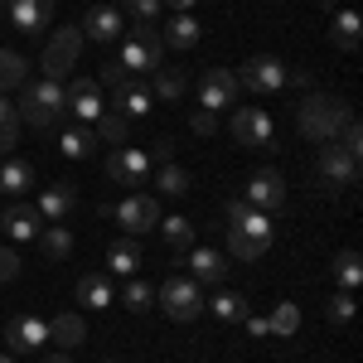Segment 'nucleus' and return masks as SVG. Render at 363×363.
I'll use <instances>...</instances> for the list:
<instances>
[{"instance_id":"obj_1","label":"nucleus","mask_w":363,"mask_h":363,"mask_svg":"<svg viewBox=\"0 0 363 363\" xmlns=\"http://www.w3.org/2000/svg\"><path fill=\"white\" fill-rule=\"evenodd\" d=\"M349 102L344 97H330V92H310L306 102H301V112H296V131L306 140H335L344 131V121H349Z\"/></svg>"},{"instance_id":"obj_2","label":"nucleus","mask_w":363,"mask_h":363,"mask_svg":"<svg viewBox=\"0 0 363 363\" xmlns=\"http://www.w3.org/2000/svg\"><path fill=\"white\" fill-rule=\"evenodd\" d=\"M68 107H63V83L54 78H34L25 83V102H20V121L34 126V131H49L54 121H63Z\"/></svg>"},{"instance_id":"obj_3","label":"nucleus","mask_w":363,"mask_h":363,"mask_svg":"<svg viewBox=\"0 0 363 363\" xmlns=\"http://www.w3.org/2000/svg\"><path fill=\"white\" fill-rule=\"evenodd\" d=\"M272 233H277L272 213L247 208L238 223H228V252L242 257V262H257V257H267V247H272Z\"/></svg>"},{"instance_id":"obj_4","label":"nucleus","mask_w":363,"mask_h":363,"mask_svg":"<svg viewBox=\"0 0 363 363\" xmlns=\"http://www.w3.org/2000/svg\"><path fill=\"white\" fill-rule=\"evenodd\" d=\"M165 63V44H160V29L155 25H136L121 44V68L136 78V73H155Z\"/></svg>"},{"instance_id":"obj_5","label":"nucleus","mask_w":363,"mask_h":363,"mask_svg":"<svg viewBox=\"0 0 363 363\" xmlns=\"http://www.w3.org/2000/svg\"><path fill=\"white\" fill-rule=\"evenodd\" d=\"M155 301H160V310H165L174 325H194L199 315H203V291H199L194 277H169Z\"/></svg>"},{"instance_id":"obj_6","label":"nucleus","mask_w":363,"mask_h":363,"mask_svg":"<svg viewBox=\"0 0 363 363\" xmlns=\"http://www.w3.org/2000/svg\"><path fill=\"white\" fill-rule=\"evenodd\" d=\"M78 49H83V29H78V25H63V29H54L49 49H44V58H39L44 78L63 83V78H68V68L78 63Z\"/></svg>"},{"instance_id":"obj_7","label":"nucleus","mask_w":363,"mask_h":363,"mask_svg":"<svg viewBox=\"0 0 363 363\" xmlns=\"http://www.w3.org/2000/svg\"><path fill=\"white\" fill-rule=\"evenodd\" d=\"M238 92H242V87H238V73L213 63V68H203V78H199V107L218 116L223 107H238Z\"/></svg>"},{"instance_id":"obj_8","label":"nucleus","mask_w":363,"mask_h":363,"mask_svg":"<svg viewBox=\"0 0 363 363\" xmlns=\"http://www.w3.org/2000/svg\"><path fill=\"white\" fill-rule=\"evenodd\" d=\"M102 213H112L116 223L126 228V238L155 233V223H160V203H155L150 194H131V199H121L116 208H102Z\"/></svg>"},{"instance_id":"obj_9","label":"nucleus","mask_w":363,"mask_h":363,"mask_svg":"<svg viewBox=\"0 0 363 363\" xmlns=\"http://www.w3.org/2000/svg\"><path fill=\"white\" fill-rule=\"evenodd\" d=\"M228 131H233L238 145H267V150H272V140H277V121H272L267 107H238Z\"/></svg>"},{"instance_id":"obj_10","label":"nucleus","mask_w":363,"mask_h":363,"mask_svg":"<svg viewBox=\"0 0 363 363\" xmlns=\"http://www.w3.org/2000/svg\"><path fill=\"white\" fill-rule=\"evenodd\" d=\"M150 169H155V160H150V150H140V145H116L112 155H107V179H112V184H145Z\"/></svg>"},{"instance_id":"obj_11","label":"nucleus","mask_w":363,"mask_h":363,"mask_svg":"<svg viewBox=\"0 0 363 363\" xmlns=\"http://www.w3.org/2000/svg\"><path fill=\"white\" fill-rule=\"evenodd\" d=\"M320 179H325V189H344V184H354L359 179V155H349L344 145H335V140H325L320 145Z\"/></svg>"},{"instance_id":"obj_12","label":"nucleus","mask_w":363,"mask_h":363,"mask_svg":"<svg viewBox=\"0 0 363 363\" xmlns=\"http://www.w3.org/2000/svg\"><path fill=\"white\" fill-rule=\"evenodd\" d=\"M238 87H247V92H281L286 87V63L272 54H257L242 63V73H238Z\"/></svg>"},{"instance_id":"obj_13","label":"nucleus","mask_w":363,"mask_h":363,"mask_svg":"<svg viewBox=\"0 0 363 363\" xmlns=\"http://www.w3.org/2000/svg\"><path fill=\"white\" fill-rule=\"evenodd\" d=\"M0 233H5L10 242H34V238L44 233V218H39V208H34V203L15 199V203H5V208H0Z\"/></svg>"},{"instance_id":"obj_14","label":"nucleus","mask_w":363,"mask_h":363,"mask_svg":"<svg viewBox=\"0 0 363 363\" xmlns=\"http://www.w3.org/2000/svg\"><path fill=\"white\" fill-rule=\"evenodd\" d=\"M63 107L78 116V121L92 126L97 116L107 112V107H102V87H97V78H73V83L63 87Z\"/></svg>"},{"instance_id":"obj_15","label":"nucleus","mask_w":363,"mask_h":363,"mask_svg":"<svg viewBox=\"0 0 363 363\" xmlns=\"http://www.w3.org/2000/svg\"><path fill=\"white\" fill-rule=\"evenodd\" d=\"M5 344H10L15 354H29V349L49 344V320H44V315H34V310L15 315V320L5 325Z\"/></svg>"},{"instance_id":"obj_16","label":"nucleus","mask_w":363,"mask_h":363,"mask_svg":"<svg viewBox=\"0 0 363 363\" xmlns=\"http://www.w3.org/2000/svg\"><path fill=\"white\" fill-rule=\"evenodd\" d=\"M252 208H262V213H277L281 203H286V179H281L277 169H257L247 179V194H242Z\"/></svg>"},{"instance_id":"obj_17","label":"nucleus","mask_w":363,"mask_h":363,"mask_svg":"<svg viewBox=\"0 0 363 363\" xmlns=\"http://www.w3.org/2000/svg\"><path fill=\"white\" fill-rule=\"evenodd\" d=\"M97 145H102V140H97V131H92L87 121H68V116H63L58 150H63L68 160H92V155H97Z\"/></svg>"},{"instance_id":"obj_18","label":"nucleus","mask_w":363,"mask_h":363,"mask_svg":"<svg viewBox=\"0 0 363 363\" xmlns=\"http://www.w3.org/2000/svg\"><path fill=\"white\" fill-rule=\"evenodd\" d=\"M5 10H10V20H15L20 34H39L54 20V0H5Z\"/></svg>"},{"instance_id":"obj_19","label":"nucleus","mask_w":363,"mask_h":363,"mask_svg":"<svg viewBox=\"0 0 363 363\" xmlns=\"http://www.w3.org/2000/svg\"><path fill=\"white\" fill-rule=\"evenodd\" d=\"M78 29H83V39L112 44V39H121V10H116V5H92V10H87V20Z\"/></svg>"},{"instance_id":"obj_20","label":"nucleus","mask_w":363,"mask_h":363,"mask_svg":"<svg viewBox=\"0 0 363 363\" xmlns=\"http://www.w3.org/2000/svg\"><path fill=\"white\" fill-rule=\"evenodd\" d=\"M73 203H78L73 184H49V189L39 194V203H34V208H39V218H44V223H63V218L73 213Z\"/></svg>"},{"instance_id":"obj_21","label":"nucleus","mask_w":363,"mask_h":363,"mask_svg":"<svg viewBox=\"0 0 363 363\" xmlns=\"http://www.w3.org/2000/svg\"><path fill=\"white\" fill-rule=\"evenodd\" d=\"M49 339H54L58 349L68 354V349H78L87 339V325H83V315H73V310H58L54 320H49Z\"/></svg>"},{"instance_id":"obj_22","label":"nucleus","mask_w":363,"mask_h":363,"mask_svg":"<svg viewBox=\"0 0 363 363\" xmlns=\"http://www.w3.org/2000/svg\"><path fill=\"white\" fill-rule=\"evenodd\" d=\"M189 272H194V281H203V286H223L228 262L213 247H189Z\"/></svg>"},{"instance_id":"obj_23","label":"nucleus","mask_w":363,"mask_h":363,"mask_svg":"<svg viewBox=\"0 0 363 363\" xmlns=\"http://www.w3.org/2000/svg\"><path fill=\"white\" fill-rule=\"evenodd\" d=\"M140 262H145V257H140V242H136V238H121V242H112V247H107V272H112V277H136Z\"/></svg>"},{"instance_id":"obj_24","label":"nucleus","mask_w":363,"mask_h":363,"mask_svg":"<svg viewBox=\"0 0 363 363\" xmlns=\"http://www.w3.org/2000/svg\"><path fill=\"white\" fill-rule=\"evenodd\" d=\"M203 310H213L223 325H242V315H247V296H238V291H223V286H213V296L203 301Z\"/></svg>"},{"instance_id":"obj_25","label":"nucleus","mask_w":363,"mask_h":363,"mask_svg":"<svg viewBox=\"0 0 363 363\" xmlns=\"http://www.w3.org/2000/svg\"><path fill=\"white\" fill-rule=\"evenodd\" d=\"M78 301H83L87 310H107V306H112L116 296H112L107 272H87V277H78Z\"/></svg>"},{"instance_id":"obj_26","label":"nucleus","mask_w":363,"mask_h":363,"mask_svg":"<svg viewBox=\"0 0 363 363\" xmlns=\"http://www.w3.org/2000/svg\"><path fill=\"white\" fill-rule=\"evenodd\" d=\"M29 184H34V165H29V160H5V165H0V194L25 199Z\"/></svg>"},{"instance_id":"obj_27","label":"nucleus","mask_w":363,"mask_h":363,"mask_svg":"<svg viewBox=\"0 0 363 363\" xmlns=\"http://www.w3.org/2000/svg\"><path fill=\"white\" fill-rule=\"evenodd\" d=\"M150 102H155V92H150L145 83H126L121 92H116V112L126 116V121L145 116V112H150Z\"/></svg>"},{"instance_id":"obj_28","label":"nucleus","mask_w":363,"mask_h":363,"mask_svg":"<svg viewBox=\"0 0 363 363\" xmlns=\"http://www.w3.org/2000/svg\"><path fill=\"white\" fill-rule=\"evenodd\" d=\"M39 242V252H44V262H63L68 252H73V233L63 223H44V233L34 238Z\"/></svg>"},{"instance_id":"obj_29","label":"nucleus","mask_w":363,"mask_h":363,"mask_svg":"<svg viewBox=\"0 0 363 363\" xmlns=\"http://www.w3.org/2000/svg\"><path fill=\"white\" fill-rule=\"evenodd\" d=\"M359 29H363L359 10H339V15H335V25H330V39H335V49L354 54V49H359Z\"/></svg>"},{"instance_id":"obj_30","label":"nucleus","mask_w":363,"mask_h":363,"mask_svg":"<svg viewBox=\"0 0 363 363\" xmlns=\"http://www.w3.org/2000/svg\"><path fill=\"white\" fill-rule=\"evenodd\" d=\"M160 44H165V49H194L199 44V20L194 15H174L165 25V34H160Z\"/></svg>"},{"instance_id":"obj_31","label":"nucleus","mask_w":363,"mask_h":363,"mask_svg":"<svg viewBox=\"0 0 363 363\" xmlns=\"http://www.w3.org/2000/svg\"><path fill=\"white\" fill-rule=\"evenodd\" d=\"M150 78H155V97H165V102H179V97L189 92V78H184V68H165V63H160Z\"/></svg>"},{"instance_id":"obj_32","label":"nucleus","mask_w":363,"mask_h":363,"mask_svg":"<svg viewBox=\"0 0 363 363\" xmlns=\"http://www.w3.org/2000/svg\"><path fill=\"white\" fill-rule=\"evenodd\" d=\"M155 228H160V238H165V242H169L174 252H189V247H194V223H189V218L169 213V218H160Z\"/></svg>"},{"instance_id":"obj_33","label":"nucleus","mask_w":363,"mask_h":363,"mask_svg":"<svg viewBox=\"0 0 363 363\" xmlns=\"http://www.w3.org/2000/svg\"><path fill=\"white\" fill-rule=\"evenodd\" d=\"M335 281H339V291H349V296L359 291V281H363V257H359L354 247L335 257Z\"/></svg>"},{"instance_id":"obj_34","label":"nucleus","mask_w":363,"mask_h":363,"mask_svg":"<svg viewBox=\"0 0 363 363\" xmlns=\"http://www.w3.org/2000/svg\"><path fill=\"white\" fill-rule=\"evenodd\" d=\"M15 145H20V112L0 97V155H10Z\"/></svg>"},{"instance_id":"obj_35","label":"nucleus","mask_w":363,"mask_h":363,"mask_svg":"<svg viewBox=\"0 0 363 363\" xmlns=\"http://www.w3.org/2000/svg\"><path fill=\"white\" fill-rule=\"evenodd\" d=\"M92 131H97V140H112V145H121L126 140V131H131V121L121 112H102L97 121H92Z\"/></svg>"},{"instance_id":"obj_36","label":"nucleus","mask_w":363,"mask_h":363,"mask_svg":"<svg viewBox=\"0 0 363 363\" xmlns=\"http://www.w3.org/2000/svg\"><path fill=\"white\" fill-rule=\"evenodd\" d=\"M25 58L10 54V49H0V92H10V87H25Z\"/></svg>"},{"instance_id":"obj_37","label":"nucleus","mask_w":363,"mask_h":363,"mask_svg":"<svg viewBox=\"0 0 363 363\" xmlns=\"http://www.w3.org/2000/svg\"><path fill=\"white\" fill-rule=\"evenodd\" d=\"M296 330H301V310H296V301H281V306L272 310V335L291 339Z\"/></svg>"},{"instance_id":"obj_38","label":"nucleus","mask_w":363,"mask_h":363,"mask_svg":"<svg viewBox=\"0 0 363 363\" xmlns=\"http://www.w3.org/2000/svg\"><path fill=\"white\" fill-rule=\"evenodd\" d=\"M155 189H160V194H169V199H179L184 189H189V174H184L179 165H160V174H155Z\"/></svg>"},{"instance_id":"obj_39","label":"nucleus","mask_w":363,"mask_h":363,"mask_svg":"<svg viewBox=\"0 0 363 363\" xmlns=\"http://www.w3.org/2000/svg\"><path fill=\"white\" fill-rule=\"evenodd\" d=\"M121 301H126V306L136 310V315H145V310L155 306V291H150V286H145V281H126V291H121Z\"/></svg>"},{"instance_id":"obj_40","label":"nucleus","mask_w":363,"mask_h":363,"mask_svg":"<svg viewBox=\"0 0 363 363\" xmlns=\"http://www.w3.org/2000/svg\"><path fill=\"white\" fill-rule=\"evenodd\" d=\"M325 320H330V325H349V320H354V296H349V291H339L335 301L325 306Z\"/></svg>"},{"instance_id":"obj_41","label":"nucleus","mask_w":363,"mask_h":363,"mask_svg":"<svg viewBox=\"0 0 363 363\" xmlns=\"http://www.w3.org/2000/svg\"><path fill=\"white\" fill-rule=\"evenodd\" d=\"M126 83H136L126 68H121V58H112V63H102V87H112V92H121Z\"/></svg>"},{"instance_id":"obj_42","label":"nucleus","mask_w":363,"mask_h":363,"mask_svg":"<svg viewBox=\"0 0 363 363\" xmlns=\"http://www.w3.org/2000/svg\"><path fill=\"white\" fill-rule=\"evenodd\" d=\"M126 15H131L136 25H155V15H160V0H126Z\"/></svg>"},{"instance_id":"obj_43","label":"nucleus","mask_w":363,"mask_h":363,"mask_svg":"<svg viewBox=\"0 0 363 363\" xmlns=\"http://www.w3.org/2000/svg\"><path fill=\"white\" fill-rule=\"evenodd\" d=\"M20 277V252L15 247H0V286H5V281H15Z\"/></svg>"},{"instance_id":"obj_44","label":"nucleus","mask_w":363,"mask_h":363,"mask_svg":"<svg viewBox=\"0 0 363 363\" xmlns=\"http://www.w3.org/2000/svg\"><path fill=\"white\" fill-rule=\"evenodd\" d=\"M189 126H194L199 136H213V131H218V116H213V112H203V107H199V112L189 116Z\"/></svg>"},{"instance_id":"obj_45","label":"nucleus","mask_w":363,"mask_h":363,"mask_svg":"<svg viewBox=\"0 0 363 363\" xmlns=\"http://www.w3.org/2000/svg\"><path fill=\"white\" fill-rule=\"evenodd\" d=\"M242 325H247V335H252V339L272 335V320H267V315H242Z\"/></svg>"},{"instance_id":"obj_46","label":"nucleus","mask_w":363,"mask_h":363,"mask_svg":"<svg viewBox=\"0 0 363 363\" xmlns=\"http://www.w3.org/2000/svg\"><path fill=\"white\" fill-rule=\"evenodd\" d=\"M169 155H174V140L169 136H160L155 145H150V160H155V165H169Z\"/></svg>"},{"instance_id":"obj_47","label":"nucleus","mask_w":363,"mask_h":363,"mask_svg":"<svg viewBox=\"0 0 363 363\" xmlns=\"http://www.w3.org/2000/svg\"><path fill=\"white\" fill-rule=\"evenodd\" d=\"M247 208H252L247 199H228V203H223V218H228V223H238V218H242Z\"/></svg>"},{"instance_id":"obj_48","label":"nucleus","mask_w":363,"mask_h":363,"mask_svg":"<svg viewBox=\"0 0 363 363\" xmlns=\"http://www.w3.org/2000/svg\"><path fill=\"white\" fill-rule=\"evenodd\" d=\"M286 87H301V92H310V73H306V68H286Z\"/></svg>"},{"instance_id":"obj_49","label":"nucleus","mask_w":363,"mask_h":363,"mask_svg":"<svg viewBox=\"0 0 363 363\" xmlns=\"http://www.w3.org/2000/svg\"><path fill=\"white\" fill-rule=\"evenodd\" d=\"M160 5H169L174 15H189V10H194V0H160Z\"/></svg>"},{"instance_id":"obj_50","label":"nucleus","mask_w":363,"mask_h":363,"mask_svg":"<svg viewBox=\"0 0 363 363\" xmlns=\"http://www.w3.org/2000/svg\"><path fill=\"white\" fill-rule=\"evenodd\" d=\"M44 363H73V359H68V354L58 349V354H49V359H44Z\"/></svg>"},{"instance_id":"obj_51","label":"nucleus","mask_w":363,"mask_h":363,"mask_svg":"<svg viewBox=\"0 0 363 363\" xmlns=\"http://www.w3.org/2000/svg\"><path fill=\"white\" fill-rule=\"evenodd\" d=\"M0 363H15V359H10V354H0Z\"/></svg>"},{"instance_id":"obj_52","label":"nucleus","mask_w":363,"mask_h":363,"mask_svg":"<svg viewBox=\"0 0 363 363\" xmlns=\"http://www.w3.org/2000/svg\"><path fill=\"white\" fill-rule=\"evenodd\" d=\"M97 363H116V359H97Z\"/></svg>"}]
</instances>
